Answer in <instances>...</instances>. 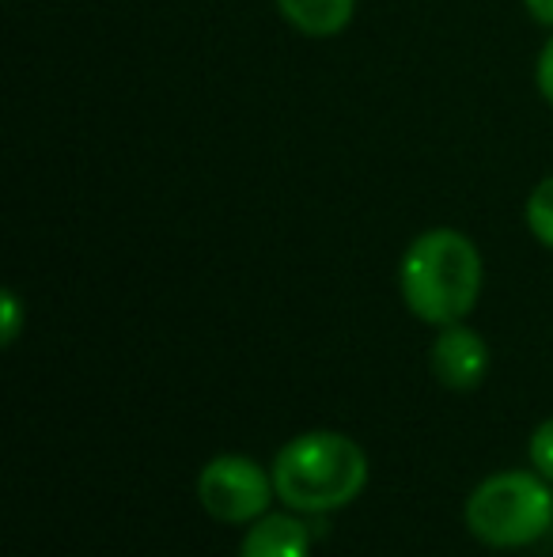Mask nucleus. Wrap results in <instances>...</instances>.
I'll use <instances>...</instances> for the list:
<instances>
[{
	"label": "nucleus",
	"mask_w": 553,
	"mask_h": 557,
	"mask_svg": "<svg viewBox=\"0 0 553 557\" xmlns=\"http://www.w3.org/2000/svg\"><path fill=\"white\" fill-rule=\"evenodd\" d=\"M481 255L455 227L420 232L399 262V288L410 315L428 326L463 323L481 296Z\"/></svg>",
	"instance_id": "obj_1"
},
{
	"label": "nucleus",
	"mask_w": 553,
	"mask_h": 557,
	"mask_svg": "<svg viewBox=\"0 0 553 557\" xmlns=\"http://www.w3.org/2000/svg\"><path fill=\"white\" fill-rule=\"evenodd\" d=\"M280 505L303 516L338 512L353 505L368 485V455L345 433L315 429L292 436L274 459Z\"/></svg>",
	"instance_id": "obj_2"
},
{
	"label": "nucleus",
	"mask_w": 553,
	"mask_h": 557,
	"mask_svg": "<svg viewBox=\"0 0 553 557\" xmlns=\"http://www.w3.org/2000/svg\"><path fill=\"white\" fill-rule=\"evenodd\" d=\"M553 482L539 470H501L466 497V528L478 543L519 550L539 543L553 523Z\"/></svg>",
	"instance_id": "obj_3"
},
{
	"label": "nucleus",
	"mask_w": 553,
	"mask_h": 557,
	"mask_svg": "<svg viewBox=\"0 0 553 557\" xmlns=\"http://www.w3.org/2000/svg\"><path fill=\"white\" fill-rule=\"evenodd\" d=\"M274 470H262L247 455H216L198 474V500L221 523H254L269 512Z\"/></svg>",
	"instance_id": "obj_4"
},
{
	"label": "nucleus",
	"mask_w": 553,
	"mask_h": 557,
	"mask_svg": "<svg viewBox=\"0 0 553 557\" xmlns=\"http://www.w3.org/2000/svg\"><path fill=\"white\" fill-rule=\"evenodd\" d=\"M489 372V345L478 331L463 323L440 326L432 345V375L448 391H474Z\"/></svg>",
	"instance_id": "obj_5"
},
{
	"label": "nucleus",
	"mask_w": 553,
	"mask_h": 557,
	"mask_svg": "<svg viewBox=\"0 0 553 557\" xmlns=\"http://www.w3.org/2000/svg\"><path fill=\"white\" fill-rule=\"evenodd\" d=\"M239 557H311V531L288 512H266L243 535Z\"/></svg>",
	"instance_id": "obj_6"
},
{
	"label": "nucleus",
	"mask_w": 553,
	"mask_h": 557,
	"mask_svg": "<svg viewBox=\"0 0 553 557\" xmlns=\"http://www.w3.org/2000/svg\"><path fill=\"white\" fill-rule=\"evenodd\" d=\"M277 12L307 38H334L353 23L356 0H277Z\"/></svg>",
	"instance_id": "obj_7"
},
{
	"label": "nucleus",
	"mask_w": 553,
	"mask_h": 557,
	"mask_svg": "<svg viewBox=\"0 0 553 557\" xmlns=\"http://www.w3.org/2000/svg\"><path fill=\"white\" fill-rule=\"evenodd\" d=\"M527 227L542 247L553 250V175L542 178L527 198Z\"/></svg>",
	"instance_id": "obj_8"
},
{
	"label": "nucleus",
	"mask_w": 553,
	"mask_h": 557,
	"mask_svg": "<svg viewBox=\"0 0 553 557\" xmlns=\"http://www.w3.org/2000/svg\"><path fill=\"white\" fill-rule=\"evenodd\" d=\"M527 451H531V467L539 470L546 482H553V418L535 429L531 447H527Z\"/></svg>",
	"instance_id": "obj_9"
},
{
	"label": "nucleus",
	"mask_w": 553,
	"mask_h": 557,
	"mask_svg": "<svg viewBox=\"0 0 553 557\" xmlns=\"http://www.w3.org/2000/svg\"><path fill=\"white\" fill-rule=\"evenodd\" d=\"M0 311H4V323H0V342L15 345V337H20V326H23V304H20V296H15L12 288L0 296Z\"/></svg>",
	"instance_id": "obj_10"
},
{
	"label": "nucleus",
	"mask_w": 553,
	"mask_h": 557,
	"mask_svg": "<svg viewBox=\"0 0 553 557\" xmlns=\"http://www.w3.org/2000/svg\"><path fill=\"white\" fill-rule=\"evenodd\" d=\"M535 84H539V96L553 107V35L546 46L539 50V65H535Z\"/></svg>",
	"instance_id": "obj_11"
},
{
	"label": "nucleus",
	"mask_w": 553,
	"mask_h": 557,
	"mask_svg": "<svg viewBox=\"0 0 553 557\" xmlns=\"http://www.w3.org/2000/svg\"><path fill=\"white\" fill-rule=\"evenodd\" d=\"M524 8L531 12L535 23H542V27H553V0H524Z\"/></svg>",
	"instance_id": "obj_12"
}]
</instances>
